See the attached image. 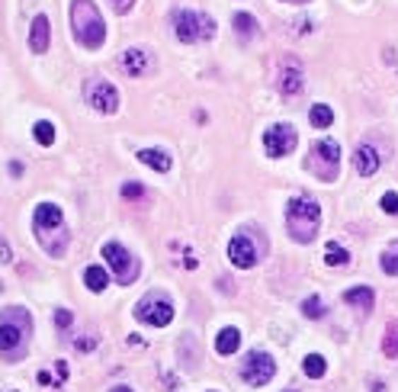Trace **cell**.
<instances>
[{
	"label": "cell",
	"mask_w": 398,
	"mask_h": 392,
	"mask_svg": "<svg viewBox=\"0 0 398 392\" xmlns=\"http://www.w3.org/2000/svg\"><path fill=\"white\" fill-rule=\"evenodd\" d=\"M71 29L84 49H100L106 39V26L93 0H71Z\"/></svg>",
	"instance_id": "cell-1"
},
{
	"label": "cell",
	"mask_w": 398,
	"mask_h": 392,
	"mask_svg": "<svg viewBox=\"0 0 398 392\" xmlns=\"http://www.w3.org/2000/svg\"><path fill=\"white\" fill-rule=\"evenodd\" d=\"M318 225H322V209L312 196H295L286 206V229L293 235V241L308 245V241L318 235Z\"/></svg>",
	"instance_id": "cell-2"
},
{
	"label": "cell",
	"mask_w": 398,
	"mask_h": 392,
	"mask_svg": "<svg viewBox=\"0 0 398 392\" xmlns=\"http://www.w3.org/2000/svg\"><path fill=\"white\" fill-rule=\"evenodd\" d=\"M174 33L180 42H209L216 35V23L212 16L196 13V10H180L174 20Z\"/></svg>",
	"instance_id": "cell-3"
},
{
	"label": "cell",
	"mask_w": 398,
	"mask_h": 392,
	"mask_svg": "<svg viewBox=\"0 0 398 392\" xmlns=\"http://www.w3.org/2000/svg\"><path fill=\"white\" fill-rule=\"evenodd\" d=\"M33 225H35V238L42 241L52 254V235H58L62 241H68V229H64V216L58 206L52 203H39L35 206V216H33Z\"/></svg>",
	"instance_id": "cell-4"
},
{
	"label": "cell",
	"mask_w": 398,
	"mask_h": 392,
	"mask_svg": "<svg viewBox=\"0 0 398 392\" xmlns=\"http://www.w3.org/2000/svg\"><path fill=\"white\" fill-rule=\"evenodd\" d=\"M337 161H341V145H337L334 139H318L312 145L308 168L315 171L318 180H334L337 177Z\"/></svg>",
	"instance_id": "cell-5"
},
{
	"label": "cell",
	"mask_w": 398,
	"mask_h": 392,
	"mask_svg": "<svg viewBox=\"0 0 398 392\" xmlns=\"http://www.w3.org/2000/svg\"><path fill=\"white\" fill-rule=\"evenodd\" d=\"M103 258L110 260L112 273H116V280L122 283V287L135 283V277H139V260L129 254V248H122L119 241H106V245H103Z\"/></svg>",
	"instance_id": "cell-6"
},
{
	"label": "cell",
	"mask_w": 398,
	"mask_h": 392,
	"mask_svg": "<svg viewBox=\"0 0 398 392\" xmlns=\"http://www.w3.org/2000/svg\"><path fill=\"white\" fill-rule=\"evenodd\" d=\"M84 97H87V103H90L97 113H103V116H110V113L119 110V91L110 84V81H103V77H90V81H87Z\"/></svg>",
	"instance_id": "cell-7"
},
{
	"label": "cell",
	"mask_w": 398,
	"mask_h": 392,
	"mask_svg": "<svg viewBox=\"0 0 398 392\" xmlns=\"http://www.w3.org/2000/svg\"><path fill=\"white\" fill-rule=\"evenodd\" d=\"M135 318L145 325H154V328H164V325L174 318V306H170L164 296H145V299H139V306H135Z\"/></svg>",
	"instance_id": "cell-8"
},
{
	"label": "cell",
	"mask_w": 398,
	"mask_h": 392,
	"mask_svg": "<svg viewBox=\"0 0 398 392\" xmlns=\"http://www.w3.org/2000/svg\"><path fill=\"white\" fill-rule=\"evenodd\" d=\"M264 145H267V154H270V158H286V154L293 151L295 145H299V139H295V129L293 126H286V122H276V126L267 129Z\"/></svg>",
	"instance_id": "cell-9"
},
{
	"label": "cell",
	"mask_w": 398,
	"mask_h": 392,
	"mask_svg": "<svg viewBox=\"0 0 398 392\" xmlns=\"http://www.w3.org/2000/svg\"><path fill=\"white\" fill-rule=\"evenodd\" d=\"M228 258H231V264H235V267L251 270V267L260 260V248H257V241H254L247 231H241V235H235V238L228 241Z\"/></svg>",
	"instance_id": "cell-10"
},
{
	"label": "cell",
	"mask_w": 398,
	"mask_h": 392,
	"mask_svg": "<svg viewBox=\"0 0 398 392\" xmlns=\"http://www.w3.org/2000/svg\"><path fill=\"white\" fill-rule=\"evenodd\" d=\"M245 379L251 386H264L270 383V376H276V360L270 357V354H264V350H254L251 357L245 360Z\"/></svg>",
	"instance_id": "cell-11"
},
{
	"label": "cell",
	"mask_w": 398,
	"mask_h": 392,
	"mask_svg": "<svg viewBox=\"0 0 398 392\" xmlns=\"http://www.w3.org/2000/svg\"><path fill=\"white\" fill-rule=\"evenodd\" d=\"M302 87H305L302 62L299 58H286V62H283V71H280V93L283 97H295V93H302Z\"/></svg>",
	"instance_id": "cell-12"
},
{
	"label": "cell",
	"mask_w": 398,
	"mask_h": 392,
	"mask_svg": "<svg viewBox=\"0 0 398 392\" xmlns=\"http://www.w3.org/2000/svg\"><path fill=\"white\" fill-rule=\"evenodd\" d=\"M151 68V55L145 49H126L119 55V71H126L129 77H141Z\"/></svg>",
	"instance_id": "cell-13"
},
{
	"label": "cell",
	"mask_w": 398,
	"mask_h": 392,
	"mask_svg": "<svg viewBox=\"0 0 398 392\" xmlns=\"http://www.w3.org/2000/svg\"><path fill=\"white\" fill-rule=\"evenodd\" d=\"M49 39H52V26H49V16L39 13L33 20V29H29V49L35 52V55H42L45 49H49Z\"/></svg>",
	"instance_id": "cell-14"
},
{
	"label": "cell",
	"mask_w": 398,
	"mask_h": 392,
	"mask_svg": "<svg viewBox=\"0 0 398 392\" xmlns=\"http://www.w3.org/2000/svg\"><path fill=\"white\" fill-rule=\"evenodd\" d=\"M353 164H356V171H360L363 177L376 174V171H379V154H376V148H373V145H360V148H356V154H353Z\"/></svg>",
	"instance_id": "cell-15"
},
{
	"label": "cell",
	"mask_w": 398,
	"mask_h": 392,
	"mask_svg": "<svg viewBox=\"0 0 398 392\" xmlns=\"http://www.w3.org/2000/svg\"><path fill=\"white\" fill-rule=\"evenodd\" d=\"M23 341H26V328L23 325H10L4 318V325H0V350H16L23 347Z\"/></svg>",
	"instance_id": "cell-16"
},
{
	"label": "cell",
	"mask_w": 398,
	"mask_h": 392,
	"mask_svg": "<svg viewBox=\"0 0 398 392\" xmlns=\"http://www.w3.org/2000/svg\"><path fill=\"white\" fill-rule=\"evenodd\" d=\"M139 161L148 164L151 171H158V174H168V171H170V154L168 151H158V148H141Z\"/></svg>",
	"instance_id": "cell-17"
},
{
	"label": "cell",
	"mask_w": 398,
	"mask_h": 392,
	"mask_svg": "<svg viewBox=\"0 0 398 392\" xmlns=\"http://www.w3.org/2000/svg\"><path fill=\"white\" fill-rule=\"evenodd\" d=\"M238 344H241V335H238V328H222L218 331V338H216V350L222 354V357H228V354H235L238 350Z\"/></svg>",
	"instance_id": "cell-18"
},
{
	"label": "cell",
	"mask_w": 398,
	"mask_h": 392,
	"mask_svg": "<svg viewBox=\"0 0 398 392\" xmlns=\"http://www.w3.org/2000/svg\"><path fill=\"white\" fill-rule=\"evenodd\" d=\"M344 299H347V306H356V309H363V312H370L376 293H373L370 287H356V289H347V293H344Z\"/></svg>",
	"instance_id": "cell-19"
},
{
	"label": "cell",
	"mask_w": 398,
	"mask_h": 392,
	"mask_svg": "<svg viewBox=\"0 0 398 392\" xmlns=\"http://www.w3.org/2000/svg\"><path fill=\"white\" fill-rule=\"evenodd\" d=\"M84 283H87V289H90V293H103L106 283H110V273H106L103 267L90 264V267L84 270Z\"/></svg>",
	"instance_id": "cell-20"
},
{
	"label": "cell",
	"mask_w": 398,
	"mask_h": 392,
	"mask_svg": "<svg viewBox=\"0 0 398 392\" xmlns=\"http://www.w3.org/2000/svg\"><path fill=\"white\" fill-rule=\"evenodd\" d=\"M235 29H238V35H241V39H251V35H257V20L241 10V13H235Z\"/></svg>",
	"instance_id": "cell-21"
},
{
	"label": "cell",
	"mask_w": 398,
	"mask_h": 392,
	"mask_svg": "<svg viewBox=\"0 0 398 392\" xmlns=\"http://www.w3.org/2000/svg\"><path fill=\"white\" fill-rule=\"evenodd\" d=\"M308 120H312V126H315V129H328L331 122H334V113H331V106L318 103V106H312Z\"/></svg>",
	"instance_id": "cell-22"
},
{
	"label": "cell",
	"mask_w": 398,
	"mask_h": 392,
	"mask_svg": "<svg viewBox=\"0 0 398 392\" xmlns=\"http://www.w3.org/2000/svg\"><path fill=\"white\" fill-rule=\"evenodd\" d=\"M302 370H305V376L318 379V376H324V370H328V364H324V357H322V354H308V357L302 360Z\"/></svg>",
	"instance_id": "cell-23"
},
{
	"label": "cell",
	"mask_w": 398,
	"mask_h": 392,
	"mask_svg": "<svg viewBox=\"0 0 398 392\" xmlns=\"http://www.w3.org/2000/svg\"><path fill=\"white\" fill-rule=\"evenodd\" d=\"M382 354H385V357H398V318H395V322H389V328H385Z\"/></svg>",
	"instance_id": "cell-24"
},
{
	"label": "cell",
	"mask_w": 398,
	"mask_h": 392,
	"mask_svg": "<svg viewBox=\"0 0 398 392\" xmlns=\"http://www.w3.org/2000/svg\"><path fill=\"white\" fill-rule=\"evenodd\" d=\"M379 264H382L385 273H392V277H395V273H398V241H392V245L385 248L382 258H379Z\"/></svg>",
	"instance_id": "cell-25"
},
{
	"label": "cell",
	"mask_w": 398,
	"mask_h": 392,
	"mask_svg": "<svg viewBox=\"0 0 398 392\" xmlns=\"http://www.w3.org/2000/svg\"><path fill=\"white\" fill-rule=\"evenodd\" d=\"M33 135H35V142H39V145H52V142H55V126H52L49 120L35 122V126H33Z\"/></svg>",
	"instance_id": "cell-26"
},
{
	"label": "cell",
	"mask_w": 398,
	"mask_h": 392,
	"mask_svg": "<svg viewBox=\"0 0 398 392\" xmlns=\"http://www.w3.org/2000/svg\"><path fill=\"white\" fill-rule=\"evenodd\" d=\"M347 260H350V254L344 251L337 241H334V245H328V251H324V264H328V267H344Z\"/></svg>",
	"instance_id": "cell-27"
},
{
	"label": "cell",
	"mask_w": 398,
	"mask_h": 392,
	"mask_svg": "<svg viewBox=\"0 0 398 392\" xmlns=\"http://www.w3.org/2000/svg\"><path fill=\"white\" fill-rule=\"evenodd\" d=\"M302 312H305L308 318H322L324 316V302L318 299V296H308V299L302 302Z\"/></svg>",
	"instance_id": "cell-28"
},
{
	"label": "cell",
	"mask_w": 398,
	"mask_h": 392,
	"mask_svg": "<svg viewBox=\"0 0 398 392\" xmlns=\"http://www.w3.org/2000/svg\"><path fill=\"white\" fill-rule=\"evenodd\" d=\"M4 318H7V322H20L23 328L29 331V312H26V309H16V306H10L7 312H4Z\"/></svg>",
	"instance_id": "cell-29"
},
{
	"label": "cell",
	"mask_w": 398,
	"mask_h": 392,
	"mask_svg": "<svg viewBox=\"0 0 398 392\" xmlns=\"http://www.w3.org/2000/svg\"><path fill=\"white\" fill-rule=\"evenodd\" d=\"M122 196H126V200H141V196H148V193L141 183H126V187H122Z\"/></svg>",
	"instance_id": "cell-30"
},
{
	"label": "cell",
	"mask_w": 398,
	"mask_h": 392,
	"mask_svg": "<svg viewBox=\"0 0 398 392\" xmlns=\"http://www.w3.org/2000/svg\"><path fill=\"white\" fill-rule=\"evenodd\" d=\"M382 209L389 212V216H395V212H398V193H392V190H389V193L382 196Z\"/></svg>",
	"instance_id": "cell-31"
},
{
	"label": "cell",
	"mask_w": 398,
	"mask_h": 392,
	"mask_svg": "<svg viewBox=\"0 0 398 392\" xmlns=\"http://www.w3.org/2000/svg\"><path fill=\"white\" fill-rule=\"evenodd\" d=\"M55 322H58V331H68L71 328V312H68V309H58Z\"/></svg>",
	"instance_id": "cell-32"
},
{
	"label": "cell",
	"mask_w": 398,
	"mask_h": 392,
	"mask_svg": "<svg viewBox=\"0 0 398 392\" xmlns=\"http://www.w3.org/2000/svg\"><path fill=\"white\" fill-rule=\"evenodd\" d=\"M35 379H39V386H42V389H45V386H55L58 383V376H52L49 370H39V376H35Z\"/></svg>",
	"instance_id": "cell-33"
},
{
	"label": "cell",
	"mask_w": 398,
	"mask_h": 392,
	"mask_svg": "<svg viewBox=\"0 0 398 392\" xmlns=\"http://www.w3.org/2000/svg\"><path fill=\"white\" fill-rule=\"evenodd\" d=\"M132 4H135V0H112V7H116L119 13H129V10H132Z\"/></svg>",
	"instance_id": "cell-34"
},
{
	"label": "cell",
	"mask_w": 398,
	"mask_h": 392,
	"mask_svg": "<svg viewBox=\"0 0 398 392\" xmlns=\"http://www.w3.org/2000/svg\"><path fill=\"white\" fill-rule=\"evenodd\" d=\"M55 373H58V383H64V379H68V364H64V360H58Z\"/></svg>",
	"instance_id": "cell-35"
},
{
	"label": "cell",
	"mask_w": 398,
	"mask_h": 392,
	"mask_svg": "<svg viewBox=\"0 0 398 392\" xmlns=\"http://www.w3.org/2000/svg\"><path fill=\"white\" fill-rule=\"evenodd\" d=\"M93 347V341H90V338H81V341H77V350H84V354H87V350H90Z\"/></svg>",
	"instance_id": "cell-36"
},
{
	"label": "cell",
	"mask_w": 398,
	"mask_h": 392,
	"mask_svg": "<svg viewBox=\"0 0 398 392\" xmlns=\"http://www.w3.org/2000/svg\"><path fill=\"white\" fill-rule=\"evenodd\" d=\"M110 392H132L129 386H116V389H110Z\"/></svg>",
	"instance_id": "cell-37"
}]
</instances>
